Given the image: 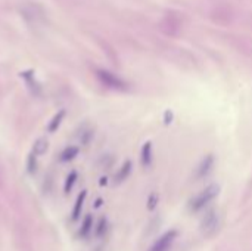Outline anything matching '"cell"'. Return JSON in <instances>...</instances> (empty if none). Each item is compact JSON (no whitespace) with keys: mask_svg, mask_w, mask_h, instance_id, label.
<instances>
[{"mask_svg":"<svg viewBox=\"0 0 252 251\" xmlns=\"http://www.w3.org/2000/svg\"><path fill=\"white\" fill-rule=\"evenodd\" d=\"M176 238H177V231L171 229V231L165 232L164 235H161V236L155 241V244H154L152 247H150L149 251H167V250L171 247V244L176 241Z\"/></svg>","mask_w":252,"mask_h":251,"instance_id":"obj_2","label":"cell"},{"mask_svg":"<svg viewBox=\"0 0 252 251\" xmlns=\"http://www.w3.org/2000/svg\"><path fill=\"white\" fill-rule=\"evenodd\" d=\"M218 195V186L217 185H211L208 188H205L204 191H200L198 195H195L192 199H190V203H189V209L192 212H199V210H202L210 201H213L216 196Z\"/></svg>","mask_w":252,"mask_h":251,"instance_id":"obj_1","label":"cell"},{"mask_svg":"<svg viewBox=\"0 0 252 251\" xmlns=\"http://www.w3.org/2000/svg\"><path fill=\"white\" fill-rule=\"evenodd\" d=\"M213 166H214V157H213V155L205 157L202 161H200V164L198 166V169H196V172H195V177H196V179H202V177H205V176L210 173V170L213 169Z\"/></svg>","mask_w":252,"mask_h":251,"instance_id":"obj_3","label":"cell"},{"mask_svg":"<svg viewBox=\"0 0 252 251\" xmlns=\"http://www.w3.org/2000/svg\"><path fill=\"white\" fill-rule=\"evenodd\" d=\"M150 160H152V143L146 142V145L142 149V164L143 166H149Z\"/></svg>","mask_w":252,"mask_h":251,"instance_id":"obj_6","label":"cell"},{"mask_svg":"<svg viewBox=\"0 0 252 251\" xmlns=\"http://www.w3.org/2000/svg\"><path fill=\"white\" fill-rule=\"evenodd\" d=\"M217 226H218V217H217L216 213H210V214L204 219V222H202V231H204V233H207V235L216 232Z\"/></svg>","mask_w":252,"mask_h":251,"instance_id":"obj_4","label":"cell"},{"mask_svg":"<svg viewBox=\"0 0 252 251\" xmlns=\"http://www.w3.org/2000/svg\"><path fill=\"white\" fill-rule=\"evenodd\" d=\"M102 77H104V81H105L109 87H114V89H124V87H126L124 83H123L118 77H115V76H112V74H109V73H102Z\"/></svg>","mask_w":252,"mask_h":251,"instance_id":"obj_5","label":"cell"}]
</instances>
